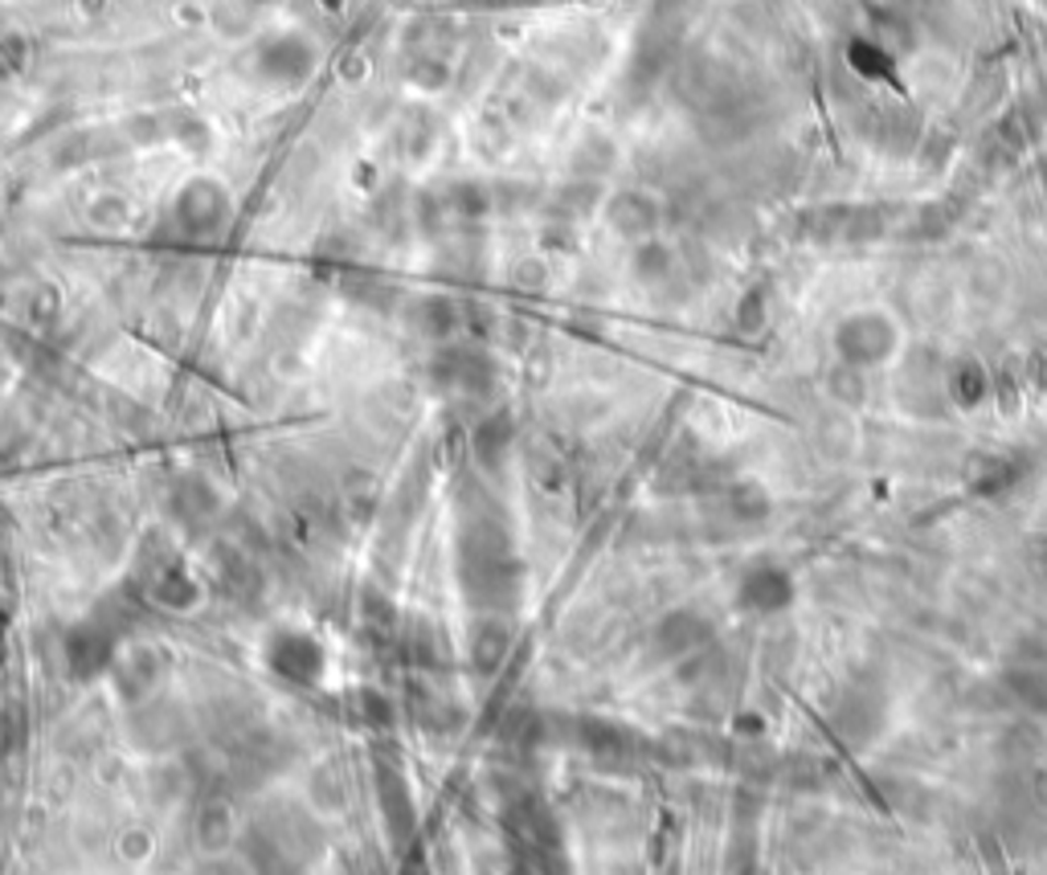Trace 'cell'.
I'll use <instances>...</instances> for the list:
<instances>
[{"mask_svg": "<svg viewBox=\"0 0 1047 875\" xmlns=\"http://www.w3.org/2000/svg\"><path fill=\"white\" fill-rule=\"evenodd\" d=\"M176 218H181V225L193 230V234L218 230L221 221H225V192H221L213 180H193V185L176 197Z\"/></svg>", "mask_w": 1047, "mask_h": 875, "instance_id": "1", "label": "cell"}, {"mask_svg": "<svg viewBox=\"0 0 1047 875\" xmlns=\"http://www.w3.org/2000/svg\"><path fill=\"white\" fill-rule=\"evenodd\" d=\"M312 66L315 54L299 37H279V42L263 46V54H258V70L275 82H299Z\"/></svg>", "mask_w": 1047, "mask_h": 875, "instance_id": "2", "label": "cell"}, {"mask_svg": "<svg viewBox=\"0 0 1047 875\" xmlns=\"http://www.w3.org/2000/svg\"><path fill=\"white\" fill-rule=\"evenodd\" d=\"M888 348H892V331L888 324L875 319V315H860V319H851L844 328V357L851 360L856 369L875 364Z\"/></svg>", "mask_w": 1047, "mask_h": 875, "instance_id": "3", "label": "cell"}, {"mask_svg": "<svg viewBox=\"0 0 1047 875\" xmlns=\"http://www.w3.org/2000/svg\"><path fill=\"white\" fill-rule=\"evenodd\" d=\"M614 230H623L626 237H639L655 225V209L642 201V197H618L610 209Z\"/></svg>", "mask_w": 1047, "mask_h": 875, "instance_id": "4", "label": "cell"}, {"mask_svg": "<svg viewBox=\"0 0 1047 875\" xmlns=\"http://www.w3.org/2000/svg\"><path fill=\"white\" fill-rule=\"evenodd\" d=\"M700 639H703V626L696 622L691 614H679V618L663 622V630H659L663 651H672V655H684V651H691V646H696Z\"/></svg>", "mask_w": 1047, "mask_h": 875, "instance_id": "5", "label": "cell"}]
</instances>
